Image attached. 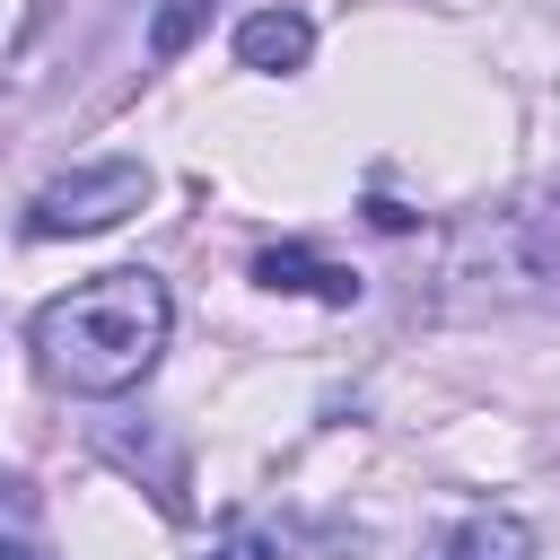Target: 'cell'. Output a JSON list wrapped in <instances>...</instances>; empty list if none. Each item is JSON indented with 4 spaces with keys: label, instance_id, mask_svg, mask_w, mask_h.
I'll list each match as a JSON object with an SVG mask.
<instances>
[{
    "label": "cell",
    "instance_id": "cell-1",
    "mask_svg": "<svg viewBox=\"0 0 560 560\" xmlns=\"http://www.w3.org/2000/svg\"><path fill=\"white\" fill-rule=\"evenodd\" d=\"M166 332H175L166 280L140 271V262H122V271H96V280L44 298L35 324H26V350H35L44 385L105 402V394H131V385L158 368Z\"/></svg>",
    "mask_w": 560,
    "mask_h": 560
},
{
    "label": "cell",
    "instance_id": "cell-2",
    "mask_svg": "<svg viewBox=\"0 0 560 560\" xmlns=\"http://www.w3.org/2000/svg\"><path fill=\"white\" fill-rule=\"evenodd\" d=\"M140 201H149V166L140 158H96L79 175H52L26 201V236H96V228H122Z\"/></svg>",
    "mask_w": 560,
    "mask_h": 560
},
{
    "label": "cell",
    "instance_id": "cell-3",
    "mask_svg": "<svg viewBox=\"0 0 560 560\" xmlns=\"http://www.w3.org/2000/svg\"><path fill=\"white\" fill-rule=\"evenodd\" d=\"M254 280L262 289H289V298H324V306H359V271L306 254V245H262L254 254Z\"/></svg>",
    "mask_w": 560,
    "mask_h": 560
},
{
    "label": "cell",
    "instance_id": "cell-4",
    "mask_svg": "<svg viewBox=\"0 0 560 560\" xmlns=\"http://www.w3.org/2000/svg\"><path fill=\"white\" fill-rule=\"evenodd\" d=\"M420 560H534V525L508 508H472L464 525H446Z\"/></svg>",
    "mask_w": 560,
    "mask_h": 560
},
{
    "label": "cell",
    "instance_id": "cell-5",
    "mask_svg": "<svg viewBox=\"0 0 560 560\" xmlns=\"http://www.w3.org/2000/svg\"><path fill=\"white\" fill-rule=\"evenodd\" d=\"M306 52H315V26L298 18V9H254L245 26H236V61L245 70H306Z\"/></svg>",
    "mask_w": 560,
    "mask_h": 560
},
{
    "label": "cell",
    "instance_id": "cell-6",
    "mask_svg": "<svg viewBox=\"0 0 560 560\" xmlns=\"http://www.w3.org/2000/svg\"><path fill=\"white\" fill-rule=\"evenodd\" d=\"M201 18H210V0H158V18H149V52L175 61V52L201 35Z\"/></svg>",
    "mask_w": 560,
    "mask_h": 560
},
{
    "label": "cell",
    "instance_id": "cell-7",
    "mask_svg": "<svg viewBox=\"0 0 560 560\" xmlns=\"http://www.w3.org/2000/svg\"><path fill=\"white\" fill-rule=\"evenodd\" d=\"M210 560H280V551H271V542H262V534H254V525H228V534H219V551H210Z\"/></svg>",
    "mask_w": 560,
    "mask_h": 560
},
{
    "label": "cell",
    "instance_id": "cell-8",
    "mask_svg": "<svg viewBox=\"0 0 560 560\" xmlns=\"http://www.w3.org/2000/svg\"><path fill=\"white\" fill-rule=\"evenodd\" d=\"M0 560H44V551L35 542H0Z\"/></svg>",
    "mask_w": 560,
    "mask_h": 560
}]
</instances>
